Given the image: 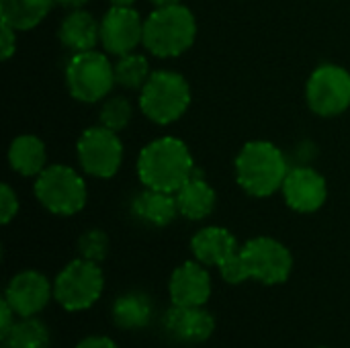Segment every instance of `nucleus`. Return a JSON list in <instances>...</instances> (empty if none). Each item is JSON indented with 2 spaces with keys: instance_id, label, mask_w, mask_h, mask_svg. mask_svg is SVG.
<instances>
[{
  "instance_id": "nucleus-33",
  "label": "nucleus",
  "mask_w": 350,
  "mask_h": 348,
  "mask_svg": "<svg viewBox=\"0 0 350 348\" xmlns=\"http://www.w3.org/2000/svg\"><path fill=\"white\" fill-rule=\"evenodd\" d=\"M156 8H160V6H170V4H178L180 0H150Z\"/></svg>"
},
{
  "instance_id": "nucleus-19",
  "label": "nucleus",
  "mask_w": 350,
  "mask_h": 348,
  "mask_svg": "<svg viewBox=\"0 0 350 348\" xmlns=\"http://www.w3.org/2000/svg\"><path fill=\"white\" fill-rule=\"evenodd\" d=\"M154 318V304L142 291L119 295L111 306V320L121 330H142Z\"/></svg>"
},
{
  "instance_id": "nucleus-34",
  "label": "nucleus",
  "mask_w": 350,
  "mask_h": 348,
  "mask_svg": "<svg viewBox=\"0 0 350 348\" xmlns=\"http://www.w3.org/2000/svg\"><path fill=\"white\" fill-rule=\"evenodd\" d=\"M111 6H133L135 0H109Z\"/></svg>"
},
{
  "instance_id": "nucleus-24",
  "label": "nucleus",
  "mask_w": 350,
  "mask_h": 348,
  "mask_svg": "<svg viewBox=\"0 0 350 348\" xmlns=\"http://www.w3.org/2000/svg\"><path fill=\"white\" fill-rule=\"evenodd\" d=\"M152 76L150 62L142 53H125L115 64V78L117 84L127 90H142L148 78Z\"/></svg>"
},
{
  "instance_id": "nucleus-28",
  "label": "nucleus",
  "mask_w": 350,
  "mask_h": 348,
  "mask_svg": "<svg viewBox=\"0 0 350 348\" xmlns=\"http://www.w3.org/2000/svg\"><path fill=\"white\" fill-rule=\"evenodd\" d=\"M16 213H18L16 191L8 183H2V187H0V222L6 226L16 217Z\"/></svg>"
},
{
  "instance_id": "nucleus-4",
  "label": "nucleus",
  "mask_w": 350,
  "mask_h": 348,
  "mask_svg": "<svg viewBox=\"0 0 350 348\" xmlns=\"http://www.w3.org/2000/svg\"><path fill=\"white\" fill-rule=\"evenodd\" d=\"M191 105V86L185 76L172 70H156L139 90L142 113L158 123L170 125L178 121Z\"/></svg>"
},
{
  "instance_id": "nucleus-18",
  "label": "nucleus",
  "mask_w": 350,
  "mask_h": 348,
  "mask_svg": "<svg viewBox=\"0 0 350 348\" xmlns=\"http://www.w3.org/2000/svg\"><path fill=\"white\" fill-rule=\"evenodd\" d=\"M131 209H133L137 219H142L144 224L156 226V228L170 226L176 219V215H180L174 193L156 191V189L142 191L133 199Z\"/></svg>"
},
{
  "instance_id": "nucleus-3",
  "label": "nucleus",
  "mask_w": 350,
  "mask_h": 348,
  "mask_svg": "<svg viewBox=\"0 0 350 348\" xmlns=\"http://www.w3.org/2000/svg\"><path fill=\"white\" fill-rule=\"evenodd\" d=\"M197 37V18L185 4L154 8L144 23V47L156 57L185 53Z\"/></svg>"
},
{
  "instance_id": "nucleus-12",
  "label": "nucleus",
  "mask_w": 350,
  "mask_h": 348,
  "mask_svg": "<svg viewBox=\"0 0 350 348\" xmlns=\"http://www.w3.org/2000/svg\"><path fill=\"white\" fill-rule=\"evenodd\" d=\"M4 299L18 318H33L53 299V283L39 271H21L8 281Z\"/></svg>"
},
{
  "instance_id": "nucleus-7",
  "label": "nucleus",
  "mask_w": 350,
  "mask_h": 348,
  "mask_svg": "<svg viewBox=\"0 0 350 348\" xmlns=\"http://www.w3.org/2000/svg\"><path fill=\"white\" fill-rule=\"evenodd\" d=\"M66 84L76 101L88 105L98 103L107 98L117 84L115 66L96 49L72 53L66 66Z\"/></svg>"
},
{
  "instance_id": "nucleus-23",
  "label": "nucleus",
  "mask_w": 350,
  "mask_h": 348,
  "mask_svg": "<svg viewBox=\"0 0 350 348\" xmlns=\"http://www.w3.org/2000/svg\"><path fill=\"white\" fill-rule=\"evenodd\" d=\"M49 328L37 318H18L10 332L2 338L4 348H49Z\"/></svg>"
},
{
  "instance_id": "nucleus-35",
  "label": "nucleus",
  "mask_w": 350,
  "mask_h": 348,
  "mask_svg": "<svg viewBox=\"0 0 350 348\" xmlns=\"http://www.w3.org/2000/svg\"><path fill=\"white\" fill-rule=\"evenodd\" d=\"M318 348H330V347H318Z\"/></svg>"
},
{
  "instance_id": "nucleus-25",
  "label": "nucleus",
  "mask_w": 350,
  "mask_h": 348,
  "mask_svg": "<svg viewBox=\"0 0 350 348\" xmlns=\"http://www.w3.org/2000/svg\"><path fill=\"white\" fill-rule=\"evenodd\" d=\"M131 117H133V107L127 96L121 94L107 96V101L100 107V125H105L107 129L121 131L129 125Z\"/></svg>"
},
{
  "instance_id": "nucleus-27",
  "label": "nucleus",
  "mask_w": 350,
  "mask_h": 348,
  "mask_svg": "<svg viewBox=\"0 0 350 348\" xmlns=\"http://www.w3.org/2000/svg\"><path fill=\"white\" fill-rule=\"evenodd\" d=\"M217 269H219L221 279H224L226 283H230V285H240V283H244V281L250 279L248 269H246V263H244L240 250H238L236 254H232L228 260H224Z\"/></svg>"
},
{
  "instance_id": "nucleus-20",
  "label": "nucleus",
  "mask_w": 350,
  "mask_h": 348,
  "mask_svg": "<svg viewBox=\"0 0 350 348\" xmlns=\"http://www.w3.org/2000/svg\"><path fill=\"white\" fill-rule=\"evenodd\" d=\"M8 164L21 176H39L47 168L45 144L33 133L14 137L8 148Z\"/></svg>"
},
{
  "instance_id": "nucleus-21",
  "label": "nucleus",
  "mask_w": 350,
  "mask_h": 348,
  "mask_svg": "<svg viewBox=\"0 0 350 348\" xmlns=\"http://www.w3.org/2000/svg\"><path fill=\"white\" fill-rule=\"evenodd\" d=\"M176 205L178 213L191 222H201L205 219L213 209H215V191L197 176H191L176 193Z\"/></svg>"
},
{
  "instance_id": "nucleus-1",
  "label": "nucleus",
  "mask_w": 350,
  "mask_h": 348,
  "mask_svg": "<svg viewBox=\"0 0 350 348\" xmlns=\"http://www.w3.org/2000/svg\"><path fill=\"white\" fill-rule=\"evenodd\" d=\"M137 176L146 189L176 193L195 176L191 150L178 137H158L142 148L137 156Z\"/></svg>"
},
{
  "instance_id": "nucleus-14",
  "label": "nucleus",
  "mask_w": 350,
  "mask_h": 348,
  "mask_svg": "<svg viewBox=\"0 0 350 348\" xmlns=\"http://www.w3.org/2000/svg\"><path fill=\"white\" fill-rule=\"evenodd\" d=\"M164 332L185 345H201L207 343L215 332V318L211 312L203 308H185L170 306L162 316Z\"/></svg>"
},
{
  "instance_id": "nucleus-16",
  "label": "nucleus",
  "mask_w": 350,
  "mask_h": 348,
  "mask_svg": "<svg viewBox=\"0 0 350 348\" xmlns=\"http://www.w3.org/2000/svg\"><path fill=\"white\" fill-rule=\"evenodd\" d=\"M238 250L240 246L236 236L219 226L203 228L191 238V252L195 260H199L205 267H219Z\"/></svg>"
},
{
  "instance_id": "nucleus-5",
  "label": "nucleus",
  "mask_w": 350,
  "mask_h": 348,
  "mask_svg": "<svg viewBox=\"0 0 350 348\" xmlns=\"http://www.w3.org/2000/svg\"><path fill=\"white\" fill-rule=\"evenodd\" d=\"M37 201L53 215L70 217L84 209L88 191L84 178L70 166L51 164L39 176H35L33 185Z\"/></svg>"
},
{
  "instance_id": "nucleus-22",
  "label": "nucleus",
  "mask_w": 350,
  "mask_h": 348,
  "mask_svg": "<svg viewBox=\"0 0 350 348\" xmlns=\"http://www.w3.org/2000/svg\"><path fill=\"white\" fill-rule=\"evenodd\" d=\"M53 4V0H0V18L16 31H29L49 14Z\"/></svg>"
},
{
  "instance_id": "nucleus-9",
  "label": "nucleus",
  "mask_w": 350,
  "mask_h": 348,
  "mask_svg": "<svg viewBox=\"0 0 350 348\" xmlns=\"http://www.w3.org/2000/svg\"><path fill=\"white\" fill-rule=\"evenodd\" d=\"M240 254L246 263L250 279L262 285H283L293 271V256L289 248L269 236L248 240Z\"/></svg>"
},
{
  "instance_id": "nucleus-32",
  "label": "nucleus",
  "mask_w": 350,
  "mask_h": 348,
  "mask_svg": "<svg viewBox=\"0 0 350 348\" xmlns=\"http://www.w3.org/2000/svg\"><path fill=\"white\" fill-rule=\"evenodd\" d=\"M57 6H62V8H68V10H78V8H84V4L88 2V0H53Z\"/></svg>"
},
{
  "instance_id": "nucleus-29",
  "label": "nucleus",
  "mask_w": 350,
  "mask_h": 348,
  "mask_svg": "<svg viewBox=\"0 0 350 348\" xmlns=\"http://www.w3.org/2000/svg\"><path fill=\"white\" fill-rule=\"evenodd\" d=\"M16 29H12L10 25H6V23H2V27H0V55H2V59H10L12 55H14V51H16Z\"/></svg>"
},
{
  "instance_id": "nucleus-11",
  "label": "nucleus",
  "mask_w": 350,
  "mask_h": 348,
  "mask_svg": "<svg viewBox=\"0 0 350 348\" xmlns=\"http://www.w3.org/2000/svg\"><path fill=\"white\" fill-rule=\"evenodd\" d=\"M144 23L133 6H111L100 21V45L117 57L131 53L144 43Z\"/></svg>"
},
{
  "instance_id": "nucleus-10",
  "label": "nucleus",
  "mask_w": 350,
  "mask_h": 348,
  "mask_svg": "<svg viewBox=\"0 0 350 348\" xmlns=\"http://www.w3.org/2000/svg\"><path fill=\"white\" fill-rule=\"evenodd\" d=\"M76 152L82 170L94 178L115 176L123 162V144L117 131L107 129L105 125H94L82 131Z\"/></svg>"
},
{
  "instance_id": "nucleus-26",
  "label": "nucleus",
  "mask_w": 350,
  "mask_h": 348,
  "mask_svg": "<svg viewBox=\"0 0 350 348\" xmlns=\"http://www.w3.org/2000/svg\"><path fill=\"white\" fill-rule=\"evenodd\" d=\"M78 254L92 263H103L109 254V236L103 230H88L78 238Z\"/></svg>"
},
{
  "instance_id": "nucleus-2",
  "label": "nucleus",
  "mask_w": 350,
  "mask_h": 348,
  "mask_svg": "<svg viewBox=\"0 0 350 348\" xmlns=\"http://www.w3.org/2000/svg\"><path fill=\"white\" fill-rule=\"evenodd\" d=\"M289 164L285 154L271 142H248L236 156V180L252 197H271L281 191Z\"/></svg>"
},
{
  "instance_id": "nucleus-15",
  "label": "nucleus",
  "mask_w": 350,
  "mask_h": 348,
  "mask_svg": "<svg viewBox=\"0 0 350 348\" xmlns=\"http://www.w3.org/2000/svg\"><path fill=\"white\" fill-rule=\"evenodd\" d=\"M213 291L211 275L199 260H187L174 269L168 281L170 302L185 308H203L207 306Z\"/></svg>"
},
{
  "instance_id": "nucleus-6",
  "label": "nucleus",
  "mask_w": 350,
  "mask_h": 348,
  "mask_svg": "<svg viewBox=\"0 0 350 348\" xmlns=\"http://www.w3.org/2000/svg\"><path fill=\"white\" fill-rule=\"evenodd\" d=\"M105 291V275L98 263L78 256L68 263L53 281V299L66 312L90 310Z\"/></svg>"
},
{
  "instance_id": "nucleus-30",
  "label": "nucleus",
  "mask_w": 350,
  "mask_h": 348,
  "mask_svg": "<svg viewBox=\"0 0 350 348\" xmlns=\"http://www.w3.org/2000/svg\"><path fill=\"white\" fill-rule=\"evenodd\" d=\"M2 318H0V338H4L8 332H10V328L14 326V322H16V312L10 308V304L2 297Z\"/></svg>"
},
{
  "instance_id": "nucleus-13",
  "label": "nucleus",
  "mask_w": 350,
  "mask_h": 348,
  "mask_svg": "<svg viewBox=\"0 0 350 348\" xmlns=\"http://www.w3.org/2000/svg\"><path fill=\"white\" fill-rule=\"evenodd\" d=\"M281 193L285 197V203L293 211L314 213L326 203L328 185L318 170L310 166H297V168H289Z\"/></svg>"
},
{
  "instance_id": "nucleus-31",
  "label": "nucleus",
  "mask_w": 350,
  "mask_h": 348,
  "mask_svg": "<svg viewBox=\"0 0 350 348\" xmlns=\"http://www.w3.org/2000/svg\"><path fill=\"white\" fill-rule=\"evenodd\" d=\"M76 348H119L117 347V343L113 340V338H109V336H105V334H92V336H86V338H82Z\"/></svg>"
},
{
  "instance_id": "nucleus-17",
  "label": "nucleus",
  "mask_w": 350,
  "mask_h": 348,
  "mask_svg": "<svg viewBox=\"0 0 350 348\" xmlns=\"http://www.w3.org/2000/svg\"><path fill=\"white\" fill-rule=\"evenodd\" d=\"M57 37L70 51H90L100 41V23L84 8L72 10L59 25Z\"/></svg>"
},
{
  "instance_id": "nucleus-8",
  "label": "nucleus",
  "mask_w": 350,
  "mask_h": 348,
  "mask_svg": "<svg viewBox=\"0 0 350 348\" xmlns=\"http://www.w3.org/2000/svg\"><path fill=\"white\" fill-rule=\"evenodd\" d=\"M308 107L320 117L342 115L350 107V72L336 64L316 68L306 84Z\"/></svg>"
}]
</instances>
